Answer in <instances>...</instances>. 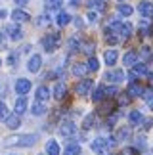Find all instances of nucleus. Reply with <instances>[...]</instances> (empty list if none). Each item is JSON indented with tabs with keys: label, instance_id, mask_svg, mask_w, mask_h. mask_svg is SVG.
I'll return each instance as SVG.
<instances>
[{
	"label": "nucleus",
	"instance_id": "nucleus-1",
	"mask_svg": "<svg viewBox=\"0 0 153 155\" xmlns=\"http://www.w3.org/2000/svg\"><path fill=\"white\" fill-rule=\"evenodd\" d=\"M38 140L37 134H23V136H10L4 140V146H21V147H29L34 146V142Z\"/></svg>",
	"mask_w": 153,
	"mask_h": 155
},
{
	"label": "nucleus",
	"instance_id": "nucleus-2",
	"mask_svg": "<svg viewBox=\"0 0 153 155\" xmlns=\"http://www.w3.org/2000/svg\"><path fill=\"white\" fill-rule=\"evenodd\" d=\"M115 138H96L90 144L92 147V151H96V153H103V151H107L111 146H115Z\"/></svg>",
	"mask_w": 153,
	"mask_h": 155
},
{
	"label": "nucleus",
	"instance_id": "nucleus-3",
	"mask_svg": "<svg viewBox=\"0 0 153 155\" xmlns=\"http://www.w3.org/2000/svg\"><path fill=\"white\" fill-rule=\"evenodd\" d=\"M42 46L46 52H54L57 46H60V37L57 35H48V37L42 38Z\"/></svg>",
	"mask_w": 153,
	"mask_h": 155
},
{
	"label": "nucleus",
	"instance_id": "nucleus-4",
	"mask_svg": "<svg viewBox=\"0 0 153 155\" xmlns=\"http://www.w3.org/2000/svg\"><path fill=\"white\" fill-rule=\"evenodd\" d=\"M92 88H94V81H90V79H84V81L76 82L75 90H76V94H79V96H86V94L90 92Z\"/></svg>",
	"mask_w": 153,
	"mask_h": 155
},
{
	"label": "nucleus",
	"instance_id": "nucleus-5",
	"mask_svg": "<svg viewBox=\"0 0 153 155\" xmlns=\"http://www.w3.org/2000/svg\"><path fill=\"white\" fill-rule=\"evenodd\" d=\"M29 90H31V81H27V79H17V82H15V92L19 94V96H25Z\"/></svg>",
	"mask_w": 153,
	"mask_h": 155
},
{
	"label": "nucleus",
	"instance_id": "nucleus-6",
	"mask_svg": "<svg viewBox=\"0 0 153 155\" xmlns=\"http://www.w3.org/2000/svg\"><path fill=\"white\" fill-rule=\"evenodd\" d=\"M40 65H42V58H40L38 54H34V56H31V59H29L27 69L31 71V73H38V71H40Z\"/></svg>",
	"mask_w": 153,
	"mask_h": 155
},
{
	"label": "nucleus",
	"instance_id": "nucleus-7",
	"mask_svg": "<svg viewBox=\"0 0 153 155\" xmlns=\"http://www.w3.org/2000/svg\"><path fill=\"white\" fill-rule=\"evenodd\" d=\"M138 10H140V14H142L144 17H148V19H151V17H153V4L148 2V0L140 2L138 4Z\"/></svg>",
	"mask_w": 153,
	"mask_h": 155
},
{
	"label": "nucleus",
	"instance_id": "nucleus-8",
	"mask_svg": "<svg viewBox=\"0 0 153 155\" xmlns=\"http://www.w3.org/2000/svg\"><path fill=\"white\" fill-rule=\"evenodd\" d=\"M11 19H14L15 23H25V21H29V19H31V15H29L27 12H23V10H19V8H17L15 12H11Z\"/></svg>",
	"mask_w": 153,
	"mask_h": 155
},
{
	"label": "nucleus",
	"instance_id": "nucleus-9",
	"mask_svg": "<svg viewBox=\"0 0 153 155\" xmlns=\"http://www.w3.org/2000/svg\"><path fill=\"white\" fill-rule=\"evenodd\" d=\"M136 61H138V54L134 52V50H128V52L125 54V58H122V63H125L126 67H130V65H136Z\"/></svg>",
	"mask_w": 153,
	"mask_h": 155
},
{
	"label": "nucleus",
	"instance_id": "nucleus-10",
	"mask_svg": "<svg viewBox=\"0 0 153 155\" xmlns=\"http://www.w3.org/2000/svg\"><path fill=\"white\" fill-rule=\"evenodd\" d=\"M126 94H128V98H140V96H144V88L140 84H134V82H132V84L128 86Z\"/></svg>",
	"mask_w": 153,
	"mask_h": 155
},
{
	"label": "nucleus",
	"instance_id": "nucleus-11",
	"mask_svg": "<svg viewBox=\"0 0 153 155\" xmlns=\"http://www.w3.org/2000/svg\"><path fill=\"white\" fill-rule=\"evenodd\" d=\"M60 134H61V136H65V138H67V136H73V134H75V124H73L71 121L63 123L61 127H60Z\"/></svg>",
	"mask_w": 153,
	"mask_h": 155
},
{
	"label": "nucleus",
	"instance_id": "nucleus-12",
	"mask_svg": "<svg viewBox=\"0 0 153 155\" xmlns=\"http://www.w3.org/2000/svg\"><path fill=\"white\" fill-rule=\"evenodd\" d=\"M128 138H130V128H126V127L117 128V132H115V140L117 142H125Z\"/></svg>",
	"mask_w": 153,
	"mask_h": 155
},
{
	"label": "nucleus",
	"instance_id": "nucleus-13",
	"mask_svg": "<svg viewBox=\"0 0 153 155\" xmlns=\"http://www.w3.org/2000/svg\"><path fill=\"white\" fill-rule=\"evenodd\" d=\"M63 6V0H44V8L48 12H56Z\"/></svg>",
	"mask_w": 153,
	"mask_h": 155
},
{
	"label": "nucleus",
	"instance_id": "nucleus-14",
	"mask_svg": "<svg viewBox=\"0 0 153 155\" xmlns=\"http://www.w3.org/2000/svg\"><path fill=\"white\" fill-rule=\"evenodd\" d=\"M105 79L109 82H121L125 79V73H122V71H109V73L105 75Z\"/></svg>",
	"mask_w": 153,
	"mask_h": 155
},
{
	"label": "nucleus",
	"instance_id": "nucleus-15",
	"mask_svg": "<svg viewBox=\"0 0 153 155\" xmlns=\"http://www.w3.org/2000/svg\"><path fill=\"white\" fill-rule=\"evenodd\" d=\"M46 109H48V107H46V104H44V102H38V100H37V102L33 104V107H31L33 115H44Z\"/></svg>",
	"mask_w": 153,
	"mask_h": 155
},
{
	"label": "nucleus",
	"instance_id": "nucleus-16",
	"mask_svg": "<svg viewBox=\"0 0 153 155\" xmlns=\"http://www.w3.org/2000/svg\"><path fill=\"white\" fill-rule=\"evenodd\" d=\"M46 155H60V146L56 140H48L46 144Z\"/></svg>",
	"mask_w": 153,
	"mask_h": 155
},
{
	"label": "nucleus",
	"instance_id": "nucleus-17",
	"mask_svg": "<svg viewBox=\"0 0 153 155\" xmlns=\"http://www.w3.org/2000/svg\"><path fill=\"white\" fill-rule=\"evenodd\" d=\"M48 98H50V90L46 86H38L37 88V100L38 102H48Z\"/></svg>",
	"mask_w": 153,
	"mask_h": 155
},
{
	"label": "nucleus",
	"instance_id": "nucleus-18",
	"mask_svg": "<svg viewBox=\"0 0 153 155\" xmlns=\"http://www.w3.org/2000/svg\"><path fill=\"white\" fill-rule=\"evenodd\" d=\"M27 111V98H17L15 100V113L17 115H21V113H25Z\"/></svg>",
	"mask_w": 153,
	"mask_h": 155
},
{
	"label": "nucleus",
	"instance_id": "nucleus-19",
	"mask_svg": "<svg viewBox=\"0 0 153 155\" xmlns=\"http://www.w3.org/2000/svg\"><path fill=\"white\" fill-rule=\"evenodd\" d=\"M103 58H105V63H107L109 67H111V65H115V63H117V58H119V54H117V50H107Z\"/></svg>",
	"mask_w": 153,
	"mask_h": 155
},
{
	"label": "nucleus",
	"instance_id": "nucleus-20",
	"mask_svg": "<svg viewBox=\"0 0 153 155\" xmlns=\"http://www.w3.org/2000/svg\"><path fill=\"white\" fill-rule=\"evenodd\" d=\"M19 124H21V119H19L17 113H15V115H10L8 119H6V127H8V128H17Z\"/></svg>",
	"mask_w": 153,
	"mask_h": 155
},
{
	"label": "nucleus",
	"instance_id": "nucleus-21",
	"mask_svg": "<svg viewBox=\"0 0 153 155\" xmlns=\"http://www.w3.org/2000/svg\"><path fill=\"white\" fill-rule=\"evenodd\" d=\"M80 144H69L65 150H63V155H80Z\"/></svg>",
	"mask_w": 153,
	"mask_h": 155
},
{
	"label": "nucleus",
	"instance_id": "nucleus-22",
	"mask_svg": "<svg viewBox=\"0 0 153 155\" xmlns=\"http://www.w3.org/2000/svg\"><path fill=\"white\" fill-rule=\"evenodd\" d=\"M65 92H67L65 84H63V82H57V84H56V90H54V98H56V100H63Z\"/></svg>",
	"mask_w": 153,
	"mask_h": 155
},
{
	"label": "nucleus",
	"instance_id": "nucleus-23",
	"mask_svg": "<svg viewBox=\"0 0 153 155\" xmlns=\"http://www.w3.org/2000/svg\"><path fill=\"white\" fill-rule=\"evenodd\" d=\"M88 71V65H82V63H75L73 65V75H76V77H82Z\"/></svg>",
	"mask_w": 153,
	"mask_h": 155
},
{
	"label": "nucleus",
	"instance_id": "nucleus-24",
	"mask_svg": "<svg viewBox=\"0 0 153 155\" xmlns=\"http://www.w3.org/2000/svg\"><path fill=\"white\" fill-rule=\"evenodd\" d=\"M128 119H130V123H132V124H140V123L144 121V115H142L140 111H130Z\"/></svg>",
	"mask_w": 153,
	"mask_h": 155
},
{
	"label": "nucleus",
	"instance_id": "nucleus-25",
	"mask_svg": "<svg viewBox=\"0 0 153 155\" xmlns=\"http://www.w3.org/2000/svg\"><path fill=\"white\" fill-rule=\"evenodd\" d=\"M69 21H71V15L65 14V12H61V14L57 15V25H60V27H65Z\"/></svg>",
	"mask_w": 153,
	"mask_h": 155
},
{
	"label": "nucleus",
	"instance_id": "nucleus-26",
	"mask_svg": "<svg viewBox=\"0 0 153 155\" xmlns=\"http://www.w3.org/2000/svg\"><path fill=\"white\" fill-rule=\"evenodd\" d=\"M103 96H105V86H99V88H96V90H94L92 100H94V102H102Z\"/></svg>",
	"mask_w": 153,
	"mask_h": 155
},
{
	"label": "nucleus",
	"instance_id": "nucleus-27",
	"mask_svg": "<svg viewBox=\"0 0 153 155\" xmlns=\"http://www.w3.org/2000/svg\"><path fill=\"white\" fill-rule=\"evenodd\" d=\"M88 6H90V8H94V10H99V12L105 10V2H103V0H90V2H88Z\"/></svg>",
	"mask_w": 153,
	"mask_h": 155
},
{
	"label": "nucleus",
	"instance_id": "nucleus-28",
	"mask_svg": "<svg viewBox=\"0 0 153 155\" xmlns=\"http://www.w3.org/2000/svg\"><path fill=\"white\" fill-rule=\"evenodd\" d=\"M134 75H148V65L145 63H136L134 65Z\"/></svg>",
	"mask_w": 153,
	"mask_h": 155
},
{
	"label": "nucleus",
	"instance_id": "nucleus-29",
	"mask_svg": "<svg viewBox=\"0 0 153 155\" xmlns=\"http://www.w3.org/2000/svg\"><path fill=\"white\" fill-rule=\"evenodd\" d=\"M130 27L132 25H128V23H122V27H121V31H119V37L121 38H128V37H130Z\"/></svg>",
	"mask_w": 153,
	"mask_h": 155
},
{
	"label": "nucleus",
	"instance_id": "nucleus-30",
	"mask_svg": "<svg viewBox=\"0 0 153 155\" xmlns=\"http://www.w3.org/2000/svg\"><path fill=\"white\" fill-rule=\"evenodd\" d=\"M8 33H10V37H11V40H19V38L23 37L21 29H15V27H10V29H8Z\"/></svg>",
	"mask_w": 153,
	"mask_h": 155
},
{
	"label": "nucleus",
	"instance_id": "nucleus-31",
	"mask_svg": "<svg viewBox=\"0 0 153 155\" xmlns=\"http://www.w3.org/2000/svg\"><path fill=\"white\" fill-rule=\"evenodd\" d=\"M117 12H119L121 15H125V17H128V15L132 14V8H130V6H128V4H121L119 8H117Z\"/></svg>",
	"mask_w": 153,
	"mask_h": 155
},
{
	"label": "nucleus",
	"instance_id": "nucleus-32",
	"mask_svg": "<svg viewBox=\"0 0 153 155\" xmlns=\"http://www.w3.org/2000/svg\"><path fill=\"white\" fill-rule=\"evenodd\" d=\"M88 69L90 71H98L99 69V61L94 56H90V59H88Z\"/></svg>",
	"mask_w": 153,
	"mask_h": 155
},
{
	"label": "nucleus",
	"instance_id": "nucleus-33",
	"mask_svg": "<svg viewBox=\"0 0 153 155\" xmlns=\"http://www.w3.org/2000/svg\"><path fill=\"white\" fill-rule=\"evenodd\" d=\"M134 142H136V146H134L136 150H140V151H144V150H145V138H144V136H138V138L134 140Z\"/></svg>",
	"mask_w": 153,
	"mask_h": 155
},
{
	"label": "nucleus",
	"instance_id": "nucleus-34",
	"mask_svg": "<svg viewBox=\"0 0 153 155\" xmlns=\"http://www.w3.org/2000/svg\"><path fill=\"white\" fill-rule=\"evenodd\" d=\"M10 117V113H8V107H6V104L0 102V121H6V119Z\"/></svg>",
	"mask_w": 153,
	"mask_h": 155
},
{
	"label": "nucleus",
	"instance_id": "nucleus-35",
	"mask_svg": "<svg viewBox=\"0 0 153 155\" xmlns=\"http://www.w3.org/2000/svg\"><path fill=\"white\" fill-rule=\"evenodd\" d=\"M48 23H50V17L48 15H40L38 19H37V25L38 27H44V25H48Z\"/></svg>",
	"mask_w": 153,
	"mask_h": 155
},
{
	"label": "nucleus",
	"instance_id": "nucleus-36",
	"mask_svg": "<svg viewBox=\"0 0 153 155\" xmlns=\"http://www.w3.org/2000/svg\"><path fill=\"white\" fill-rule=\"evenodd\" d=\"M115 94H117L115 86H107V88H105V96H115Z\"/></svg>",
	"mask_w": 153,
	"mask_h": 155
},
{
	"label": "nucleus",
	"instance_id": "nucleus-37",
	"mask_svg": "<svg viewBox=\"0 0 153 155\" xmlns=\"http://www.w3.org/2000/svg\"><path fill=\"white\" fill-rule=\"evenodd\" d=\"M92 121H94V115H88V117H86V121H84V124H82V127H84V128H90Z\"/></svg>",
	"mask_w": 153,
	"mask_h": 155
},
{
	"label": "nucleus",
	"instance_id": "nucleus-38",
	"mask_svg": "<svg viewBox=\"0 0 153 155\" xmlns=\"http://www.w3.org/2000/svg\"><path fill=\"white\" fill-rule=\"evenodd\" d=\"M142 56H144V58H151V48L144 46V48H142Z\"/></svg>",
	"mask_w": 153,
	"mask_h": 155
},
{
	"label": "nucleus",
	"instance_id": "nucleus-39",
	"mask_svg": "<svg viewBox=\"0 0 153 155\" xmlns=\"http://www.w3.org/2000/svg\"><path fill=\"white\" fill-rule=\"evenodd\" d=\"M82 48H84V52H86V54H92V50H94V44H92V42H88V44H84V46H82Z\"/></svg>",
	"mask_w": 153,
	"mask_h": 155
},
{
	"label": "nucleus",
	"instance_id": "nucleus-40",
	"mask_svg": "<svg viewBox=\"0 0 153 155\" xmlns=\"http://www.w3.org/2000/svg\"><path fill=\"white\" fill-rule=\"evenodd\" d=\"M88 21L96 23V21H98V14H94V12H90V14H88Z\"/></svg>",
	"mask_w": 153,
	"mask_h": 155
},
{
	"label": "nucleus",
	"instance_id": "nucleus-41",
	"mask_svg": "<svg viewBox=\"0 0 153 155\" xmlns=\"http://www.w3.org/2000/svg\"><path fill=\"white\" fill-rule=\"evenodd\" d=\"M75 25H76V27H79V29L82 27V19H80V17H76V19H75Z\"/></svg>",
	"mask_w": 153,
	"mask_h": 155
},
{
	"label": "nucleus",
	"instance_id": "nucleus-42",
	"mask_svg": "<svg viewBox=\"0 0 153 155\" xmlns=\"http://www.w3.org/2000/svg\"><path fill=\"white\" fill-rule=\"evenodd\" d=\"M128 104V98H121V105H126Z\"/></svg>",
	"mask_w": 153,
	"mask_h": 155
},
{
	"label": "nucleus",
	"instance_id": "nucleus-43",
	"mask_svg": "<svg viewBox=\"0 0 153 155\" xmlns=\"http://www.w3.org/2000/svg\"><path fill=\"white\" fill-rule=\"evenodd\" d=\"M15 2H17V4H19V6H23V4H27V2H29V0H15Z\"/></svg>",
	"mask_w": 153,
	"mask_h": 155
},
{
	"label": "nucleus",
	"instance_id": "nucleus-44",
	"mask_svg": "<svg viewBox=\"0 0 153 155\" xmlns=\"http://www.w3.org/2000/svg\"><path fill=\"white\" fill-rule=\"evenodd\" d=\"M4 17H6V10H2V12H0V19H4Z\"/></svg>",
	"mask_w": 153,
	"mask_h": 155
},
{
	"label": "nucleus",
	"instance_id": "nucleus-45",
	"mask_svg": "<svg viewBox=\"0 0 153 155\" xmlns=\"http://www.w3.org/2000/svg\"><path fill=\"white\" fill-rule=\"evenodd\" d=\"M148 105H149L151 109H153V98H151V100H148Z\"/></svg>",
	"mask_w": 153,
	"mask_h": 155
},
{
	"label": "nucleus",
	"instance_id": "nucleus-46",
	"mask_svg": "<svg viewBox=\"0 0 153 155\" xmlns=\"http://www.w3.org/2000/svg\"><path fill=\"white\" fill-rule=\"evenodd\" d=\"M149 81H151V84H153V75H149Z\"/></svg>",
	"mask_w": 153,
	"mask_h": 155
},
{
	"label": "nucleus",
	"instance_id": "nucleus-47",
	"mask_svg": "<svg viewBox=\"0 0 153 155\" xmlns=\"http://www.w3.org/2000/svg\"><path fill=\"white\" fill-rule=\"evenodd\" d=\"M0 42H2V33H0Z\"/></svg>",
	"mask_w": 153,
	"mask_h": 155
},
{
	"label": "nucleus",
	"instance_id": "nucleus-48",
	"mask_svg": "<svg viewBox=\"0 0 153 155\" xmlns=\"http://www.w3.org/2000/svg\"><path fill=\"white\" fill-rule=\"evenodd\" d=\"M0 65H2V59H0Z\"/></svg>",
	"mask_w": 153,
	"mask_h": 155
},
{
	"label": "nucleus",
	"instance_id": "nucleus-49",
	"mask_svg": "<svg viewBox=\"0 0 153 155\" xmlns=\"http://www.w3.org/2000/svg\"><path fill=\"white\" fill-rule=\"evenodd\" d=\"M119 2H122V0H119Z\"/></svg>",
	"mask_w": 153,
	"mask_h": 155
}]
</instances>
